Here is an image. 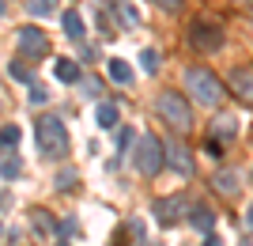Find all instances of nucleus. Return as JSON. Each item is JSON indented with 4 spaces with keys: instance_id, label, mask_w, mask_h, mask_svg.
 <instances>
[{
    "instance_id": "1",
    "label": "nucleus",
    "mask_w": 253,
    "mask_h": 246,
    "mask_svg": "<svg viewBox=\"0 0 253 246\" xmlns=\"http://www.w3.org/2000/svg\"><path fill=\"white\" fill-rule=\"evenodd\" d=\"M185 91H189V95L197 98L201 106H219L223 95H227V87L219 84V76L208 72V68H201V64L185 72Z\"/></svg>"
},
{
    "instance_id": "2",
    "label": "nucleus",
    "mask_w": 253,
    "mask_h": 246,
    "mask_svg": "<svg viewBox=\"0 0 253 246\" xmlns=\"http://www.w3.org/2000/svg\"><path fill=\"white\" fill-rule=\"evenodd\" d=\"M34 137H38V148L45 155H64L68 151V129L57 114H42V118L34 121Z\"/></svg>"
},
{
    "instance_id": "3",
    "label": "nucleus",
    "mask_w": 253,
    "mask_h": 246,
    "mask_svg": "<svg viewBox=\"0 0 253 246\" xmlns=\"http://www.w3.org/2000/svg\"><path fill=\"white\" fill-rule=\"evenodd\" d=\"M132 163H136L140 174H159L163 171V163H167V144L155 137V133H144V137H136V151H132Z\"/></svg>"
},
{
    "instance_id": "4",
    "label": "nucleus",
    "mask_w": 253,
    "mask_h": 246,
    "mask_svg": "<svg viewBox=\"0 0 253 246\" xmlns=\"http://www.w3.org/2000/svg\"><path fill=\"white\" fill-rule=\"evenodd\" d=\"M155 106H159V114H163V121L174 125L178 133H189L193 129V110H189V98L181 95V91H163Z\"/></svg>"
},
{
    "instance_id": "5",
    "label": "nucleus",
    "mask_w": 253,
    "mask_h": 246,
    "mask_svg": "<svg viewBox=\"0 0 253 246\" xmlns=\"http://www.w3.org/2000/svg\"><path fill=\"white\" fill-rule=\"evenodd\" d=\"M189 42H193V49H201V53H215V49L223 46V31L215 27V23L197 19L189 27Z\"/></svg>"
},
{
    "instance_id": "6",
    "label": "nucleus",
    "mask_w": 253,
    "mask_h": 246,
    "mask_svg": "<svg viewBox=\"0 0 253 246\" xmlns=\"http://www.w3.org/2000/svg\"><path fill=\"white\" fill-rule=\"evenodd\" d=\"M15 42H19V49L27 53V61H38V57H45V53H49V38H45V34L38 31V27H23Z\"/></svg>"
},
{
    "instance_id": "7",
    "label": "nucleus",
    "mask_w": 253,
    "mask_h": 246,
    "mask_svg": "<svg viewBox=\"0 0 253 246\" xmlns=\"http://www.w3.org/2000/svg\"><path fill=\"white\" fill-rule=\"evenodd\" d=\"M227 84H231V91L242 98L246 106H253V68H231Z\"/></svg>"
},
{
    "instance_id": "8",
    "label": "nucleus",
    "mask_w": 253,
    "mask_h": 246,
    "mask_svg": "<svg viewBox=\"0 0 253 246\" xmlns=\"http://www.w3.org/2000/svg\"><path fill=\"white\" fill-rule=\"evenodd\" d=\"M181 208H185V197H159L151 212H155V220H159L163 227H170V224H178Z\"/></svg>"
},
{
    "instance_id": "9",
    "label": "nucleus",
    "mask_w": 253,
    "mask_h": 246,
    "mask_svg": "<svg viewBox=\"0 0 253 246\" xmlns=\"http://www.w3.org/2000/svg\"><path fill=\"white\" fill-rule=\"evenodd\" d=\"M167 163L181 174V178H193V155H189V148H185V144L170 140V144H167Z\"/></svg>"
},
{
    "instance_id": "10",
    "label": "nucleus",
    "mask_w": 253,
    "mask_h": 246,
    "mask_svg": "<svg viewBox=\"0 0 253 246\" xmlns=\"http://www.w3.org/2000/svg\"><path fill=\"white\" fill-rule=\"evenodd\" d=\"M211 186H215V193H223V197H234V193L242 190V182H238V171H231V167H223V171L211 174Z\"/></svg>"
},
{
    "instance_id": "11",
    "label": "nucleus",
    "mask_w": 253,
    "mask_h": 246,
    "mask_svg": "<svg viewBox=\"0 0 253 246\" xmlns=\"http://www.w3.org/2000/svg\"><path fill=\"white\" fill-rule=\"evenodd\" d=\"M189 224L197 227L201 235H208L211 227H215V212H211L208 204H193V208H189Z\"/></svg>"
},
{
    "instance_id": "12",
    "label": "nucleus",
    "mask_w": 253,
    "mask_h": 246,
    "mask_svg": "<svg viewBox=\"0 0 253 246\" xmlns=\"http://www.w3.org/2000/svg\"><path fill=\"white\" fill-rule=\"evenodd\" d=\"M53 76L61 80V84H80V64L72 57H57L53 61Z\"/></svg>"
},
{
    "instance_id": "13",
    "label": "nucleus",
    "mask_w": 253,
    "mask_h": 246,
    "mask_svg": "<svg viewBox=\"0 0 253 246\" xmlns=\"http://www.w3.org/2000/svg\"><path fill=\"white\" fill-rule=\"evenodd\" d=\"M95 121L102 129H117V121H121V110L114 106V102H98V110H95Z\"/></svg>"
},
{
    "instance_id": "14",
    "label": "nucleus",
    "mask_w": 253,
    "mask_h": 246,
    "mask_svg": "<svg viewBox=\"0 0 253 246\" xmlns=\"http://www.w3.org/2000/svg\"><path fill=\"white\" fill-rule=\"evenodd\" d=\"M61 27H64V34H68L72 42H80V38H84V15H80V11H64Z\"/></svg>"
},
{
    "instance_id": "15",
    "label": "nucleus",
    "mask_w": 253,
    "mask_h": 246,
    "mask_svg": "<svg viewBox=\"0 0 253 246\" xmlns=\"http://www.w3.org/2000/svg\"><path fill=\"white\" fill-rule=\"evenodd\" d=\"M110 80H114V84H132V68H128L121 57H110Z\"/></svg>"
},
{
    "instance_id": "16",
    "label": "nucleus",
    "mask_w": 253,
    "mask_h": 246,
    "mask_svg": "<svg viewBox=\"0 0 253 246\" xmlns=\"http://www.w3.org/2000/svg\"><path fill=\"white\" fill-rule=\"evenodd\" d=\"M215 137H223V140L238 137V121H234L231 114H219V118H215Z\"/></svg>"
},
{
    "instance_id": "17",
    "label": "nucleus",
    "mask_w": 253,
    "mask_h": 246,
    "mask_svg": "<svg viewBox=\"0 0 253 246\" xmlns=\"http://www.w3.org/2000/svg\"><path fill=\"white\" fill-rule=\"evenodd\" d=\"M19 171H23V163L15 155H0V174L4 178H19Z\"/></svg>"
},
{
    "instance_id": "18",
    "label": "nucleus",
    "mask_w": 253,
    "mask_h": 246,
    "mask_svg": "<svg viewBox=\"0 0 253 246\" xmlns=\"http://www.w3.org/2000/svg\"><path fill=\"white\" fill-rule=\"evenodd\" d=\"M19 125H4L0 129V148H11V144H19Z\"/></svg>"
},
{
    "instance_id": "19",
    "label": "nucleus",
    "mask_w": 253,
    "mask_h": 246,
    "mask_svg": "<svg viewBox=\"0 0 253 246\" xmlns=\"http://www.w3.org/2000/svg\"><path fill=\"white\" fill-rule=\"evenodd\" d=\"M31 220H34V227H38V231H53V220L45 216V208H31Z\"/></svg>"
},
{
    "instance_id": "20",
    "label": "nucleus",
    "mask_w": 253,
    "mask_h": 246,
    "mask_svg": "<svg viewBox=\"0 0 253 246\" xmlns=\"http://www.w3.org/2000/svg\"><path fill=\"white\" fill-rule=\"evenodd\" d=\"M140 68H144L148 76L159 68V53H155V49H144V53H140Z\"/></svg>"
},
{
    "instance_id": "21",
    "label": "nucleus",
    "mask_w": 253,
    "mask_h": 246,
    "mask_svg": "<svg viewBox=\"0 0 253 246\" xmlns=\"http://www.w3.org/2000/svg\"><path fill=\"white\" fill-rule=\"evenodd\" d=\"M76 178H80V174H76V171H61V174H57V190H61V193L76 190Z\"/></svg>"
},
{
    "instance_id": "22",
    "label": "nucleus",
    "mask_w": 253,
    "mask_h": 246,
    "mask_svg": "<svg viewBox=\"0 0 253 246\" xmlns=\"http://www.w3.org/2000/svg\"><path fill=\"white\" fill-rule=\"evenodd\" d=\"M8 72H11V80H23V84L31 80V68H23L19 61H11V68H8Z\"/></svg>"
},
{
    "instance_id": "23",
    "label": "nucleus",
    "mask_w": 253,
    "mask_h": 246,
    "mask_svg": "<svg viewBox=\"0 0 253 246\" xmlns=\"http://www.w3.org/2000/svg\"><path fill=\"white\" fill-rule=\"evenodd\" d=\"M45 98H49V91H45L42 84H34V87H31V102H34V106H42Z\"/></svg>"
},
{
    "instance_id": "24",
    "label": "nucleus",
    "mask_w": 253,
    "mask_h": 246,
    "mask_svg": "<svg viewBox=\"0 0 253 246\" xmlns=\"http://www.w3.org/2000/svg\"><path fill=\"white\" fill-rule=\"evenodd\" d=\"M204 151H208L211 159H219V155H223V144H219L215 137H211V140H204Z\"/></svg>"
},
{
    "instance_id": "25",
    "label": "nucleus",
    "mask_w": 253,
    "mask_h": 246,
    "mask_svg": "<svg viewBox=\"0 0 253 246\" xmlns=\"http://www.w3.org/2000/svg\"><path fill=\"white\" fill-rule=\"evenodd\" d=\"M31 11H34V15H45V11H53V0H34Z\"/></svg>"
},
{
    "instance_id": "26",
    "label": "nucleus",
    "mask_w": 253,
    "mask_h": 246,
    "mask_svg": "<svg viewBox=\"0 0 253 246\" xmlns=\"http://www.w3.org/2000/svg\"><path fill=\"white\" fill-rule=\"evenodd\" d=\"M128 144H132V129H121V137H117V148L125 151V148H128Z\"/></svg>"
},
{
    "instance_id": "27",
    "label": "nucleus",
    "mask_w": 253,
    "mask_h": 246,
    "mask_svg": "<svg viewBox=\"0 0 253 246\" xmlns=\"http://www.w3.org/2000/svg\"><path fill=\"white\" fill-rule=\"evenodd\" d=\"M155 4H159V8H163V11H178L181 4H185V0H155Z\"/></svg>"
},
{
    "instance_id": "28",
    "label": "nucleus",
    "mask_w": 253,
    "mask_h": 246,
    "mask_svg": "<svg viewBox=\"0 0 253 246\" xmlns=\"http://www.w3.org/2000/svg\"><path fill=\"white\" fill-rule=\"evenodd\" d=\"M98 91H102V87H98V80H87V95L98 98Z\"/></svg>"
},
{
    "instance_id": "29",
    "label": "nucleus",
    "mask_w": 253,
    "mask_h": 246,
    "mask_svg": "<svg viewBox=\"0 0 253 246\" xmlns=\"http://www.w3.org/2000/svg\"><path fill=\"white\" fill-rule=\"evenodd\" d=\"M204 246H223V239H219V235H211V231H208V235H204Z\"/></svg>"
},
{
    "instance_id": "30",
    "label": "nucleus",
    "mask_w": 253,
    "mask_h": 246,
    "mask_svg": "<svg viewBox=\"0 0 253 246\" xmlns=\"http://www.w3.org/2000/svg\"><path fill=\"white\" fill-rule=\"evenodd\" d=\"M110 246H128L125 243V231H114V243H110Z\"/></svg>"
},
{
    "instance_id": "31",
    "label": "nucleus",
    "mask_w": 253,
    "mask_h": 246,
    "mask_svg": "<svg viewBox=\"0 0 253 246\" xmlns=\"http://www.w3.org/2000/svg\"><path fill=\"white\" fill-rule=\"evenodd\" d=\"M246 224L253 227V204H250V208H246Z\"/></svg>"
},
{
    "instance_id": "32",
    "label": "nucleus",
    "mask_w": 253,
    "mask_h": 246,
    "mask_svg": "<svg viewBox=\"0 0 253 246\" xmlns=\"http://www.w3.org/2000/svg\"><path fill=\"white\" fill-rule=\"evenodd\" d=\"M53 246H68V243H61V239H57V243H53Z\"/></svg>"
},
{
    "instance_id": "33",
    "label": "nucleus",
    "mask_w": 253,
    "mask_h": 246,
    "mask_svg": "<svg viewBox=\"0 0 253 246\" xmlns=\"http://www.w3.org/2000/svg\"><path fill=\"white\" fill-rule=\"evenodd\" d=\"M0 15H4V0H0Z\"/></svg>"
},
{
    "instance_id": "34",
    "label": "nucleus",
    "mask_w": 253,
    "mask_h": 246,
    "mask_svg": "<svg viewBox=\"0 0 253 246\" xmlns=\"http://www.w3.org/2000/svg\"><path fill=\"white\" fill-rule=\"evenodd\" d=\"M250 182H253V171H250Z\"/></svg>"
},
{
    "instance_id": "35",
    "label": "nucleus",
    "mask_w": 253,
    "mask_h": 246,
    "mask_svg": "<svg viewBox=\"0 0 253 246\" xmlns=\"http://www.w3.org/2000/svg\"><path fill=\"white\" fill-rule=\"evenodd\" d=\"M0 235H4V227H0Z\"/></svg>"
}]
</instances>
